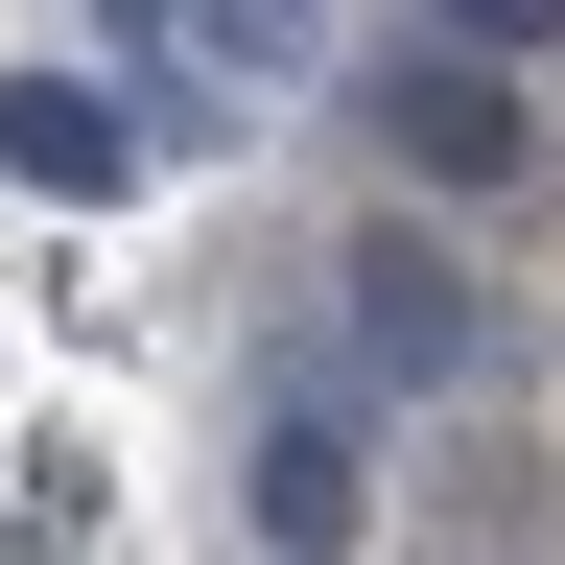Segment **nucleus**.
I'll return each mask as SVG.
<instances>
[{"label":"nucleus","mask_w":565,"mask_h":565,"mask_svg":"<svg viewBox=\"0 0 565 565\" xmlns=\"http://www.w3.org/2000/svg\"><path fill=\"white\" fill-rule=\"evenodd\" d=\"M330 282H353V307H330V330H353V377H401V401H471V377H494V282H471L448 236H401V212H377Z\"/></svg>","instance_id":"nucleus-1"},{"label":"nucleus","mask_w":565,"mask_h":565,"mask_svg":"<svg viewBox=\"0 0 565 565\" xmlns=\"http://www.w3.org/2000/svg\"><path fill=\"white\" fill-rule=\"evenodd\" d=\"M353 118H377V141H401L424 189H494V166H519V141H542V118H519V71H494V47H448V24L353 71Z\"/></svg>","instance_id":"nucleus-2"},{"label":"nucleus","mask_w":565,"mask_h":565,"mask_svg":"<svg viewBox=\"0 0 565 565\" xmlns=\"http://www.w3.org/2000/svg\"><path fill=\"white\" fill-rule=\"evenodd\" d=\"M353 519H377V448H353V401H259V542L330 565Z\"/></svg>","instance_id":"nucleus-3"},{"label":"nucleus","mask_w":565,"mask_h":565,"mask_svg":"<svg viewBox=\"0 0 565 565\" xmlns=\"http://www.w3.org/2000/svg\"><path fill=\"white\" fill-rule=\"evenodd\" d=\"M141 166V118H95V71H0V189H47V212H95Z\"/></svg>","instance_id":"nucleus-4"},{"label":"nucleus","mask_w":565,"mask_h":565,"mask_svg":"<svg viewBox=\"0 0 565 565\" xmlns=\"http://www.w3.org/2000/svg\"><path fill=\"white\" fill-rule=\"evenodd\" d=\"M424 24H448V47H494V71H519V47H565V0H424Z\"/></svg>","instance_id":"nucleus-5"},{"label":"nucleus","mask_w":565,"mask_h":565,"mask_svg":"<svg viewBox=\"0 0 565 565\" xmlns=\"http://www.w3.org/2000/svg\"><path fill=\"white\" fill-rule=\"evenodd\" d=\"M118 24H189V0H118Z\"/></svg>","instance_id":"nucleus-6"}]
</instances>
